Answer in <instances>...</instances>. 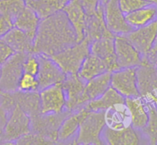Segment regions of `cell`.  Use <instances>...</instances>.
Segmentation results:
<instances>
[{
	"label": "cell",
	"mask_w": 157,
	"mask_h": 145,
	"mask_svg": "<svg viewBox=\"0 0 157 145\" xmlns=\"http://www.w3.org/2000/svg\"><path fill=\"white\" fill-rule=\"evenodd\" d=\"M78 42L75 28L65 12L41 19L34 39L33 53L51 56Z\"/></svg>",
	"instance_id": "6da1fadb"
},
{
	"label": "cell",
	"mask_w": 157,
	"mask_h": 145,
	"mask_svg": "<svg viewBox=\"0 0 157 145\" xmlns=\"http://www.w3.org/2000/svg\"><path fill=\"white\" fill-rule=\"evenodd\" d=\"M90 41L86 38L50 57L66 75L76 74L87 56L90 54Z\"/></svg>",
	"instance_id": "7a4b0ae2"
},
{
	"label": "cell",
	"mask_w": 157,
	"mask_h": 145,
	"mask_svg": "<svg viewBox=\"0 0 157 145\" xmlns=\"http://www.w3.org/2000/svg\"><path fill=\"white\" fill-rule=\"evenodd\" d=\"M104 111H90L81 124L75 136V143L77 144H103L101 138L105 128Z\"/></svg>",
	"instance_id": "3957f363"
},
{
	"label": "cell",
	"mask_w": 157,
	"mask_h": 145,
	"mask_svg": "<svg viewBox=\"0 0 157 145\" xmlns=\"http://www.w3.org/2000/svg\"><path fill=\"white\" fill-rule=\"evenodd\" d=\"M28 53L15 52L1 66L0 89L3 92L11 93L18 90V83L23 71V63Z\"/></svg>",
	"instance_id": "277c9868"
},
{
	"label": "cell",
	"mask_w": 157,
	"mask_h": 145,
	"mask_svg": "<svg viewBox=\"0 0 157 145\" xmlns=\"http://www.w3.org/2000/svg\"><path fill=\"white\" fill-rule=\"evenodd\" d=\"M87 81L76 74L66 75L65 79L61 83L66 96L65 110L70 112L81 109L89 102L84 94Z\"/></svg>",
	"instance_id": "5b68a950"
},
{
	"label": "cell",
	"mask_w": 157,
	"mask_h": 145,
	"mask_svg": "<svg viewBox=\"0 0 157 145\" xmlns=\"http://www.w3.org/2000/svg\"><path fill=\"white\" fill-rule=\"evenodd\" d=\"M41 114H60L66 106V96L61 83L55 84L39 91Z\"/></svg>",
	"instance_id": "8992f818"
},
{
	"label": "cell",
	"mask_w": 157,
	"mask_h": 145,
	"mask_svg": "<svg viewBox=\"0 0 157 145\" xmlns=\"http://www.w3.org/2000/svg\"><path fill=\"white\" fill-rule=\"evenodd\" d=\"M5 138L9 141H16L31 131V118L17 102L12 105L10 117L4 128Z\"/></svg>",
	"instance_id": "52a82bcc"
},
{
	"label": "cell",
	"mask_w": 157,
	"mask_h": 145,
	"mask_svg": "<svg viewBox=\"0 0 157 145\" xmlns=\"http://www.w3.org/2000/svg\"><path fill=\"white\" fill-rule=\"evenodd\" d=\"M110 86L124 98L140 96L136 67L119 69L111 72Z\"/></svg>",
	"instance_id": "ba28073f"
},
{
	"label": "cell",
	"mask_w": 157,
	"mask_h": 145,
	"mask_svg": "<svg viewBox=\"0 0 157 145\" xmlns=\"http://www.w3.org/2000/svg\"><path fill=\"white\" fill-rule=\"evenodd\" d=\"M39 61V70L36 77L38 81V91L44 88L62 83L66 74L59 66L48 56L37 54Z\"/></svg>",
	"instance_id": "9c48e42d"
},
{
	"label": "cell",
	"mask_w": 157,
	"mask_h": 145,
	"mask_svg": "<svg viewBox=\"0 0 157 145\" xmlns=\"http://www.w3.org/2000/svg\"><path fill=\"white\" fill-rule=\"evenodd\" d=\"M104 2V19L108 30L113 35H126L133 27L126 21L125 15L122 12L118 0H102Z\"/></svg>",
	"instance_id": "30bf717a"
},
{
	"label": "cell",
	"mask_w": 157,
	"mask_h": 145,
	"mask_svg": "<svg viewBox=\"0 0 157 145\" xmlns=\"http://www.w3.org/2000/svg\"><path fill=\"white\" fill-rule=\"evenodd\" d=\"M125 36L143 56H148L157 38V19L147 25L133 29Z\"/></svg>",
	"instance_id": "8fae6325"
},
{
	"label": "cell",
	"mask_w": 157,
	"mask_h": 145,
	"mask_svg": "<svg viewBox=\"0 0 157 145\" xmlns=\"http://www.w3.org/2000/svg\"><path fill=\"white\" fill-rule=\"evenodd\" d=\"M114 50L119 69L136 67L142 61L143 56L125 35H115Z\"/></svg>",
	"instance_id": "7c38bea8"
},
{
	"label": "cell",
	"mask_w": 157,
	"mask_h": 145,
	"mask_svg": "<svg viewBox=\"0 0 157 145\" xmlns=\"http://www.w3.org/2000/svg\"><path fill=\"white\" fill-rule=\"evenodd\" d=\"M136 76L141 97L150 93L157 94V71L155 61L148 56H143L140 64L136 67Z\"/></svg>",
	"instance_id": "4fadbf2b"
},
{
	"label": "cell",
	"mask_w": 157,
	"mask_h": 145,
	"mask_svg": "<svg viewBox=\"0 0 157 145\" xmlns=\"http://www.w3.org/2000/svg\"><path fill=\"white\" fill-rule=\"evenodd\" d=\"M108 30L104 19V2L101 0L98 5L96 10L87 15L86 21L84 38L92 42L97 39L106 37H114Z\"/></svg>",
	"instance_id": "5bb4252c"
},
{
	"label": "cell",
	"mask_w": 157,
	"mask_h": 145,
	"mask_svg": "<svg viewBox=\"0 0 157 145\" xmlns=\"http://www.w3.org/2000/svg\"><path fill=\"white\" fill-rule=\"evenodd\" d=\"M90 52L104 61L109 72L119 70L114 50V37H106L93 41L90 44Z\"/></svg>",
	"instance_id": "9a60e30c"
},
{
	"label": "cell",
	"mask_w": 157,
	"mask_h": 145,
	"mask_svg": "<svg viewBox=\"0 0 157 145\" xmlns=\"http://www.w3.org/2000/svg\"><path fill=\"white\" fill-rule=\"evenodd\" d=\"M62 11L65 12L69 21L75 28L78 42L82 41L84 38L87 15L81 0H69Z\"/></svg>",
	"instance_id": "2e32d148"
},
{
	"label": "cell",
	"mask_w": 157,
	"mask_h": 145,
	"mask_svg": "<svg viewBox=\"0 0 157 145\" xmlns=\"http://www.w3.org/2000/svg\"><path fill=\"white\" fill-rule=\"evenodd\" d=\"M103 140L111 145H137L140 143V138L132 125L121 130H113L105 126L102 132Z\"/></svg>",
	"instance_id": "e0dca14e"
},
{
	"label": "cell",
	"mask_w": 157,
	"mask_h": 145,
	"mask_svg": "<svg viewBox=\"0 0 157 145\" xmlns=\"http://www.w3.org/2000/svg\"><path fill=\"white\" fill-rule=\"evenodd\" d=\"M89 111L90 110L84 106L81 109L70 113L68 115L66 116L58 128V141H67L71 139L72 137L76 136L81 124L87 115Z\"/></svg>",
	"instance_id": "ac0fdd59"
},
{
	"label": "cell",
	"mask_w": 157,
	"mask_h": 145,
	"mask_svg": "<svg viewBox=\"0 0 157 145\" xmlns=\"http://www.w3.org/2000/svg\"><path fill=\"white\" fill-rule=\"evenodd\" d=\"M106 127L113 130H121L131 125L130 114L125 102L117 103L104 111Z\"/></svg>",
	"instance_id": "d6986e66"
},
{
	"label": "cell",
	"mask_w": 157,
	"mask_h": 145,
	"mask_svg": "<svg viewBox=\"0 0 157 145\" xmlns=\"http://www.w3.org/2000/svg\"><path fill=\"white\" fill-rule=\"evenodd\" d=\"M1 38L12 47L15 52L33 53L34 38L17 27H12Z\"/></svg>",
	"instance_id": "ffe728a7"
},
{
	"label": "cell",
	"mask_w": 157,
	"mask_h": 145,
	"mask_svg": "<svg viewBox=\"0 0 157 145\" xmlns=\"http://www.w3.org/2000/svg\"><path fill=\"white\" fill-rule=\"evenodd\" d=\"M124 102L130 112L132 127L136 130H141L148 120V111L145 100L140 96L125 98Z\"/></svg>",
	"instance_id": "44dd1931"
},
{
	"label": "cell",
	"mask_w": 157,
	"mask_h": 145,
	"mask_svg": "<svg viewBox=\"0 0 157 145\" xmlns=\"http://www.w3.org/2000/svg\"><path fill=\"white\" fill-rule=\"evenodd\" d=\"M69 0H25L26 5L35 12L40 19L62 11Z\"/></svg>",
	"instance_id": "7402d4cb"
},
{
	"label": "cell",
	"mask_w": 157,
	"mask_h": 145,
	"mask_svg": "<svg viewBox=\"0 0 157 145\" xmlns=\"http://www.w3.org/2000/svg\"><path fill=\"white\" fill-rule=\"evenodd\" d=\"M125 18L133 29L147 25L157 19V5H147L125 15Z\"/></svg>",
	"instance_id": "603a6c76"
},
{
	"label": "cell",
	"mask_w": 157,
	"mask_h": 145,
	"mask_svg": "<svg viewBox=\"0 0 157 145\" xmlns=\"http://www.w3.org/2000/svg\"><path fill=\"white\" fill-rule=\"evenodd\" d=\"M124 96L110 86L101 96L87 102L85 107L90 111H104L115 104L124 102Z\"/></svg>",
	"instance_id": "cb8c5ba5"
},
{
	"label": "cell",
	"mask_w": 157,
	"mask_h": 145,
	"mask_svg": "<svg viewBox=\"0 0 157 145\" xmlns=\"http://www.w3.org/2000/svg\"><path fill=\"white\" fill-rule=\"evenodd\" d=\"M40 21L41 19L35 12L26 6L14 21L13 27L23 31L35 39Z\"/></svg>",
	"instance_id": "d4e9b609"
},
{
	"label": "cell",
	"mask_w": 157,
	"mask_h": 145,
	"mask_svg": "<svg viewBox=\"0 0 157 145\" xmlns=\"http://www.w3.org/2000/svg\"><path fill=\"white\" fill-rule=\"evenodd\" d=\"M105 72H109L102 60L98 56L90 53L84 59L78 70V75L85 81L102 74Z\"/></svg>",
	"instance_id": "484cf974"
},
{
	"label": "cell",
	"mask_w": 157,
	"mask_h": 145,
	"mask_svg": "<svg viewBox=\"0 0 157 145\" xmlns=\"http://www.w3.org/2000/svg\"><path fill=\"white\" fill-rule=\"evenodd\" d=\"M15 102L29 114L31 119L41 114L39 93L37 91L20 92L15 95Z\"/></svg>",
	"instance_id": "4316f807"
},
{
	"label": "cell",
	"mask_w": 157,
	"mask_h": 145,
	"mask_svg": "<svg viewBox=\"0 0 157 145\" xmlns=\"http://www.w3.org/2000/svg\"><path fill=\"white\" fill-rule=\"evenodd\" d=\"M111 72H105L86 82L84 94L88 101L101 96L110 86Z\"/></svg>",
	"instance_id": "83f0119b"
},
{
	"label": "cell",
	"mask_w": 157,
	"mask_h": 145,
	"mask_svg": "<svg viewBox=\"0 0 157 145\" xmlns=\"http://www.w3.org/2000/svg\"><path fill=\"white\" fill-rule=\"evenodd\" d=\"M148 111V120L141 129L150 144H157V109L152 102L145 101Z\"/></svg>",
	"instance_id": "f1b7e54d"
},
{
	"label": "cell",
	"mask_w": 157,
	"mask_h": 145,
	"mask_svg": "<svg viewBox=\"0 0 157 145\" xmlns=\"http://www.w3.org/2000/svg\"><path fill=\"white\" fill-rule=\"evenodd\" d=\"M26 6L25 0H0V14L13 23Z\"/></svg>",
	"instance_id": "f546056e"
},
{
	"label": "cell",
	"mask_w": 157,
	"mask_h": 145,
	"mask_svg": "<svg viewBox=\"0 0 157 145\" xmlns=\"http://www.w3.org/2000/svg\"><path fill=\"white\" fill-rule=\"evenodd\" d=\"M18 91L35 92L38 91V81L36 76L28 73H23L18 83Z\"/></svg>",
	"instance_id": "4dcf8cb0"
},
{
	"label": "cell",
	"mask_w": 157,
	"mask_h": 145,
	"mask_svg": "<svg viewBox=\"0 0 157 145\" xmlns=\"http://www.w3.org/2000/svg\"><path fill=\"white\" fill-rule=\"evenodd\" d=\"M39 70V61L36 53H28L23 63V71L25 73L37 76Z\"/></svg>",
	"instance_id": "1f68e13d"
},
{
	"label": "cell",
	"mask_w": 157,
	"mask_h": 145,
	"mask_svg": "<svg viewBox=\"0 0 157 145\" xmlns=\"http://www.w3.org/2000/svg\"><path fill=\"white\" fill-rule=\"evenodd\" d=\"M120 8L124 15L147 5L150 3L145 0H118Z\"/></svg>",
	"instance_id": "d6a6232c"
},
{
	"label": "cell",
	"mask_w": 157,
	"mask_h": 145,
	"mask_svg": "<svg viewBox=\"0 0 157 145\" xmlns=\"http://www.w3.org/2000/svg\"><path fill=\"white\" fill-rule=\"evenodd\" d=\"M52 143L50 140L35 133H29L16 140L18 144H50Z\"/></svg>",
	"instance_id": "836d02e7"
},
{
	"label": "cell",
	"mask_w": 157,
	"mask_h": 145,
	"mask_svg": "<svg viewBox=\"0 0 157 145\" xmlns=\"http://www.w3.org/2000/svg\"><path fill=\"white\" fill-rule=\"evenodd\" d=\"M15 53V50L0 38V67Z\"/></svg>",
	"instance_id": "e575fe53"
},
{
	"label": "cell",
	"mask_w": 157,
	"mask_h": 145,
	"mask_svg": "<svg viewBox=\"0 0 157 145\" xmlns=\"http://www.w3.org/2000/svg\"><path fill=\"white\" fill-rule=\"evenodd\" d=\"M12 27H13V23L11 20L0 14V38L7 33Z\"/></svg>",
	"instance_id": "d590c367"
},
{
	"label": "cell",
	"mask_w": 157,
	"mask_h": 145,
	"mask_svg": "<svg viewBox=\"0 0 157 145\" xmlns=\"http://www.w3.org/2000/svg\"><path fill=\"white\" fill-rule=\"evenodd\" d=\"M144 98V99L147 102H150L155 105V107L157 109V94H153V93H150V94L147 95Z\"/></svg>",
	"instance_id": "8d00e7d4"
},
{
	"label": "cell",
	"mask_w": 157,
	"mask_h": 145,
	"mask_svg": "<svg viewBox=\"0 0 157 145\" xmlns=\"http://www.w3.org/2000/svg\"><path fill=\"white\" fill-rule=\"evenodd\" d=\"M156 56H157V38L156 40V41H155L154 43V45H153V48H152L151 51H150V54L148 55L149 58H150V60H152L155 61L156 62Z\"/></svg>",
	"instance_id": "74e56055"
},
{
	"label": "cell",
	"mask_w": 157,
	"mask_h": 145,
	"mask_svg": "<svg viewBox=\"0 0 157 145\" xmlns=\"http://www.w3.org/2000/svg\"><path fill=\"white\" fill-rule=\"evenodd\" d=\"M145 1H147L150 4H153L157 5V0H145Z\"/></svg>",
	"instance_id": "f35d334b"
},
{
	"label": "cell",
	"mask_w": 157,
	"mask_h": 145,
	"mask_svg": "<svg viewBox=\"0 0 157 145\" xmlns=\"http://www.w3.org/2000/svg\"><path fill=\"white\" fill-rule=\"evenodd\" d=\"M2 95H5V94H4V92H2V90L0 89V96H2Z\"/></svg>",
	"instance_id": "ab89813d"
},
{
	"label": "cell",
	"mask_w": 157,
	"mask_h": 145,
	"mask_svg": "<svg viewBox=\"0 0 157 145\" xmlns=\"http://www.w3.org/2000/svg\"><path fill=\"white\" fill-rule=\"evenodd\" d=\"M156 71H157V61H156Z\"/></svg>",
	"instance_id": "60d3db41"
},
{
	"label": "cell",
	"mask_w": 157,
	"mask_h": 145,
	"mask_svg": "<svg viewBox=\"0 0 157 145\" xmlns=\"http://www.w3.org/2000/svg\"><path fill=\"white\" fill-rule=\"evenodd\" d=\"M0 76H1V67H0Z\"/></svg>",
	"instance_id": "b9f144b4"
}]
</instances>
